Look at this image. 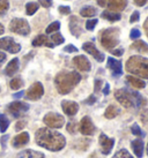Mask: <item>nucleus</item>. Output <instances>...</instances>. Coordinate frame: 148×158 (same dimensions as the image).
<instances>
[{"instance_id": "55", "label": "nucleus", "mask_w": 148, "mask_h": 158, "mask_svg": "<svg viewBox=\"0 0 148 158\" xmlns=\"http://www.w3.org/2000/svg\"><path fill=\"white\" fill-rule=\"evenodd\" d=\"M22 96H23V91H20V92H18V94H15V95H14L15 98H20V97H22Z\"/></svg>"}, {"instance_id": "21", "label": "nucleus", "mask_w": 148, "mask_h": 158, "mask_svg": "<svg viewBox=\"0 0 148 158\" xmlns=\"http://www.w3.org/2000/svg\"><path fill=\"white\" fill-rule=\"evenodd\" d=\"M19 69V59L18 58H14L13 60H11L8 62V65L5 68V74L7 76H13Z\"/></svg>"}, {"instance_id": "23", "label": "nucleus", "mask_w": 148, "mask_h": 158, "mask_svg": "<svg viewBox=\"0 0 148 158\" xmlns=\"http://www.w3.org/2000/svg\"><path fill=\"white\" fill-rule=\"evenodd\" d=\"M126 80H127V82L135 89H144L145 85H146V83H145L142 80L138 79V77H134V76H131V75L126 76Z\"/></svg>"}, {"instance_id": "8", "label": "nucleus", "mask_w": 148, "mask_h": 158, "mask_svg": "<svg viewBox=\"0 0 148 158\" xmlns=\"http://www.w3.org/2000/svg\"><path fill=\"white\" fill-rule=\"evenodd\" d=\"M29 110V105L23 102H13L7 106V111L13 115L14 118H20L22 114Z\"/></svg>"}, {"instance_id": "33", "label": "nucleus", "mask_w": 148, "mask_h": 158, "mask_svg": "<svg viewBox=\"0 0 148 158\" xmlns=\"http://www.w3.org/2000/svg\"><path fill=\"white\" fill-rule=\"evenodd\" d=\"M59 29H60V22L56 21V22L51 23V24L46 28V34H52V32H56V31H58Z\"/></svg>"}, {"instance_id": "37", "label": "nucleus", "mask_w": 148, "mask_h": 158, "mask_svg": "<svg viewBox=\"0 0 148 158\" xmlns=\"http://www.w3.org/2000/svg\"><path fill=\"white\" fill-rule=\"evenodd\" d=\"M97 24V20L96 19H92V20H88L87 23H86V29L87 30H94L95 29V26Z\"/></svg>"}, {"instance_id": "7", "label": "nucleus", "mask_w": 148, "mask_h": 158, "mask_svg": "<svg viewBox=\"0 0 148 158\" xmlns=\"http://www.w3.org/2000/svg\"><path fill=\"white\" fill-rule=\"evenodd\" d=\"M43 121L50 128H61L65 123V119L60 114L50 112V113H48L44 117Z\"/></svg>"}, {"instance_id": "57", "label": "nucleus", "mask_w": 148, "mask_h": 158, "mask_svg": "<svg viewBox=\"0 0 148 158\" xmlns=\"http://www.w3.org/2000/svg\"><path fill=\"white\" fill-rule=\"evenodd\" d=\"M147 152H148V145H147Z\"/></svg>"}, {"instance_id": "40", "label": "nucleus", "mask_w": 148, "mask_h": 158, "mask_svg": "<svg viewBox=\"0 0 148 158\" xmlns=\"http://www.w3.org/2000/svg\"><path fill=\"white\" fill-rule=\"evenodd\" d=\"M139 16H140V14H139V12H133V14L131 15V19H130V22L131 23H134V22H138L139 21Z\"/></svg>"}, {"instance_id": "6", "label": "nucleus", "mask_w": 148, "mask_h": 158, "mask_svg": "<svg viewBox=\"0 0 148 158\" xmlns=\"http://www.w3.org/2000/svg\"><path fill=\"white\" fill-rule=\"evenodd\" d=\"M9 30L12 32H15L18 35L27 36L30 32V26L27 20L24 19H13L9 23Z\"/></svg>"}, {"instance_id": "25", "label": "nucleus", "mask_w": 148, "mask_h": 158, "mask_svg": "<svg viewBox=\"0 0 148 158\" xmlns=\"http://www.w3.org/2000/svg\"><path fill=\"white\" fill-rule=\"evenodd\" d=\"M132 48H134L135 51L140 53H148V44H146L144 40H137L133 43Z\"/></svg>"}, {"instance_id": "34", "label": "nucleus", "mask_w": 148, "mask_h": 158, "mask_svg": "<svg viewBox=\"0 0 148 158\" xmlns=\"http://www.w3.org/2000/svg\"><path fill=\"white\" fill-rule=\"evenodd\" d=\"M112 158H133V156H132L127 150L122 149V150H119Z\"/></svg>"}, {"instance_id": "50", "label": "nucleus", "mask_w": 148, "mask_h": 158, "mask_svg": "<svg viewBox=\"0 0 148 158\" xmlns=\"http://www.w3.org/2000/svg\"><path fill=\"white\" fill-rule=\"evenodd\" d=\"M109 92H110V85L107 83L104 85V89H103V94H104V95H109Z\"/></svg>"}, {"instance_id": "15", "label": "nucleus", "mask_w": 148, "mask_h": 158, "mask_svg": "<svg viewBox=\"0 0 148 158\" xmlns=\"http://www.w3.org/2000/svg\"><path fill=\"white\" fill-rule=\"evenodd\" d=\"M108 68L112 72L113 76H120L123 74L122 62L113 58H108Z\"/></svg>"}, {"instance_id": "48", "label": "nucleus", "mask_w": 148, "mask_h": 158, "mask_svg": "<svg viewBox=\"0 0 148 158\" xmlns=\"http://www.w3.org/2000/svg\"><path fill=\"white\" fill-rule=\"evenodd\" d=\"M111 53L115 54V56H117V57H120L123 54V50L122 48H119V50H113V51H111Z\"/></svg>"}, {"instance_id": "32", "label": "nucleus", "mask_w": 148, "mask_h": 158, "mask_svg": "<svg viewBox=\"0 0 148 158\" xmlns=\"http://www.w3.org/2000/svg\"><path fill=\"white\" fill-rule=\"evenodd\" d=\"M51 42H52L54 45H59V44H63V43L65 42V40H64V37L61 36V34L56 32V34H53V35L51 36Z\"/></svg>"}, {"instance_id": "35", "label": "nucleus", "mask_w": 148, "mask_h": 158, "mask_svg": "<svg viewBox=\"0 0 148 158\" xmlns=\"http://www.w3.org/2000/svg\"><path fill=\"white\" fill-rule=\"evenodd\" d=\"M8 7H9L8 0H0V16L4 15L8 10Z\"/></svg>"}, {"instance_id": "53", "label": "nucleus", "mask_w": 148, "mask_h": 158, "mask_svg": "<svg viewBox=\"0 0 148 158\" xmlns=\"http://www.w3.org/2000/svg\"><path fill=\"white\" fill-rule=\"evenodd\" d=\"M144 28H145V31H146V35L148 36V19L145 21V23H144Z\"/></svg>"}, {"instance_id": "3", "label": "nucleus", "mask_w": 148, "mask_h": 158, "mask_svg": "<svg viewBox=\"0 0 148 158\" xmlns=\"http://www.w3.org/2000/svg\"><path fill=\"white\" fill-rule=\"evenodd\" d=\"M126 69L142 79H148V59L140 56L131 57L126 62Z\"/></svg>"}, {"instance_id": "43", "label": "nucleus", "mask_w": 148, "mask_h": 158, "mask_svg": "<svg viewBox=\"0 0 148 158\" xmlns=\"http://www.w3.org/2000/svg\"><path fill=\"white\" fill-rule=\"evenodd\" d=\"M59 12H60L61 14H70L71 8L68 6H60V7H59Z\"/></svg>"}, {"instance_id": "10", "label": "nucleus", "mask_w": 148, "mask_h": 158, "mask_svg": "<svg viewBox=\"0 0 148 158\" xmlns=\"http://www.w3.org/2000/svg\"><path fill=\"white\" fill-rule=\"evenodd\" d=\"M43 94H44L43 84L39 83V82H36V83H34L30 88L28 89V91H27V98L30 99V101H38L39 98L43 96Z\"/></svg>"}, {"instance_id": "31", "label": "nucleus", "mask_w": 148, "mask_h": 158, "mask_svg": "<svg viewBox=\"0 0 148 158\" xmlns=\"http://www.w3.org/2000/svg\"><path fill=\"white\" fill-rule=\"evenodd\" d=\"M9 85H11V88L13 89V90H18L20 89L23 85V81H22L20 77H14L11 82H9Z\"/></svg>"}, {"instance_id": "5", "label": "nucleus", "mask_w": 148, "mask_h": 158, "mask_svg": "<svg viewBox=\"0 0 148 158\" xmlns=\"http://www.w3.org/2000/svg\"><path fill=\"white\" fill-rule=\"evenodd\" d=\"M115 97L126 109H131V107L135 106L134 91H128L126 89H118L115 92Z\"/></svg>"}, {"instance_id": "22", "label": "nucleus", "mask_w": 148, "mask_h": 158, "mask_svg": "<svg viewBox=\"0 0 148 158\" xmlns=\"http://www.w3.org/2000/svg\"><path fill=\"white\" fill-rule=\"evenodd\" d=\"M131 145H132V149H133L135 156L138 158H142V156H144V141L134 140Z\"/></svg>"}, {"instance_id": "24", "label": "nucleus", "mask_w": 148, "mask_h": 158, "mask_svg": "<svg viewBox=\"0 0 148 158\" xmlns=\"http://www.w3.org/2000/svg\"><path fill=\"white\" fill-rule=\"evenodd\" d=\"M19 158H44V155L35 150H24L19 154Z\"/></svg>"}, {"instance_id": "20", "label": "nucleus", "mask_w": 148, "mask_h": 158, "mask_svg": "<svg viewBox=\"0 0 148 158\" xmlns=\"http://www.w3.org/2000/svg\"><path fill=\"white\" fill-rule=\"evenodd\" d=\"M48 46V48H53V44L51 40H49L45 35H38L35 40H33V46Z\"/></svg>"}, {"instance_id": "19", "label": "nucleus", "mask_w": 148, "mask_h": 158, "mask_svg": "<svg viewBox=\"0 0 148 158\" xmlns=\"http://www.w3.org/2000/svg\"><path fill=\"white\" fill-rule=\"evenodd\" d=\"M70 31L72 32V35H74L75 37H79V36L82 34V29H81V26H80V21L76 16H72L70 20Z\"/></svg>"}, {"instance_id": "29", "label": "nucleus", "mask_w": 148, "mask_h": 158, "mask_svg": "<svg viewBox=\"0 0 148 158\" xmlns=\"http://www.w3.org/2000/svg\"><path fill=\"white\" fill-rule=\"evenodd\" d=\"M9 126V119L5 114H0V132L5 133Z\"/></svg>"}, {"instance_id": "36", "label": "nucleus", "mask_w": 148, "mask_h": 158, "mask_svg": "<svg viewBox=\"0 0 148 158\" xmlns=\"http://www.w3.org/2000/svg\"><path fill=\"white\" fill-rule=\"evenodd\" d=\"M131 131H132V133L134 134V135L137 136H145V133L140 129V127L137 125V123H134V125H132V127H131Z\"/></svg>"}, {"instance_id": "2", "label": "nucleus", "mask_w": 148, "mask_h": 158, "mask_svg": "<svg viewBox=\"0 0 148 158\" xmlns=\"http://www.w3.org/2000/svg\"><path fill=\"white\" fill-rule=\"evenodd\" d=\"M81 75L78 72H60L56 76L54 83H56L57 90L61 95H66L80 82Z\"/></svg>"}, {"instance_id": "39", "label": "nucleus", "mask_w": 148, "mask_h": 158, "mask_svg": "<svg viewBox=\"0 0 148 158\" xmlns=\"http://www.w3.org/2000/svg\"><path fill=\"white\" fill-rule=\"evenodd\" d=\"M140 36H141V32L138 29H132L131 30V35H130L131 40H138Z\"/></svg>"}, {"instance_id": "44", "label": "nucleus", "mask_w": 148, "mask_h": 158, "mask_svg": "<svg viewBox=\"0 0 148 158\" xmlns=\"http://www.w3.org/2000/svg\"><path fill=\"white\" fill-rule=\"evenodd\" d=\"M141 120H142V123H148V111L145 110L142 113H141Z\"/></svg>"}, {"instance_id": "1", "label": "nucleus", "mask_w": 148, "mask_h": 158, "mask_svg": "<svg viewBox=\"0 0 148 158\" xmlns=\"http://www.w3.org/2000/svg\"><path fill=\"white\" fill-rule=\"evenodd\" d=\"M36 143L39 147H43L45 149L51 151H59L66 144L65 137L60 133L54 132L50 128H41L36 132L35 135Z\"/></svg>"}, {"instance_id": "18", "label": "nucleus", "mask_w": 148, "mask_h": 158, "mask_svg": "<svg viewBox=\"0 0 148 158\" xmlns=\"http://www.w3.org/2000/svg\"><path fill=\"white\" fill-rule=\"evenodd\" d=\"M28 142H29V134L27 132H24L14 137L13 142H12V145H13L14 148H21V147H23L24 144H27Z\"/></svg>"}, {"instance_id": "27", "label": "nucleus", "mask_w": 148, "mask_h": 158, "mask_svg": "<svg viewBox=\"0 0 148 158\" xmlns=\"http://www.w3.org/2000/svg\"><path fill=\"white\" fill-rule=\"evenodd\" d=\"M120 113V110L118 109L117 106H115V105H110L108 109H107V111H105V118H108V119H112L115 118V117H117L118 114Z\"/></svg>"}, {"instance_id": "45", "label": "nucleus", "mask_w": 148, "mask_h": 158, "mask_svg": "<svg viewBox=\"0 0 148 158\" xmlns=\"http://www.w3.org/2000/svg\"><path fill=\"white\" fill-rule=\"evenodd\" d=\"M26 126V121H19L18 123H16V126H15V131H21L22 128Z\"/></svg>"}, {"instance_id": "28", "label": "nucleus", "mask_w": 148, "mask_h": 158, "mask_svg": "<svg viewBox=\"0 0 148 158\" xmlns=\"http://www.w3.org/2000/svg\"><path fill=\"white\" fill-rule=\"evenodd\" d=\"M80 14L83 18H90V16H94L96 14V9L92 6H88V7H85L80 10Z\"/></svg>"}, {"instance_id": "47", "label": "nucleus", "mask_w": 148, "mask_h": 158, "mask_svg": "<svg viewBox=\"0 0 148 158\" xmlns=\"http://www.w3.org/2000/svg\"><path fill=\"white\" fill-rule=\"evenodd\" d=\"M95 102H96V97L94 96V95H92V96L87 99V102H86V103H87V104H89V105H93Z\"/></svg>"}, {"instance_id": "14", "label": "nucleus", "mask_w": 148, "mask_h": 158, "mask_svg": "<svg viewBox=\"0 0 148 158\" xmlns=\"http://www.w3.org/2000/svg\"><path fill=\"white\" fill-rule=\"evenodd\" d=\"M73 62L75 67L78 68L79 70H82V72H89L90 68H92V65L85 56H78L73 59Z\"/></svg>"}, {"instance_id": "26", "label": "nucleus", "mask_w": 148, "mask_h": 158, "mask_svg": "<svg viewBox=\"0 0 148 158\" xmlns=\"http://www.w3.org/2000/svg\"><path fill=\"white\" fill-rule=\"evenodd\" d=\"M102 18L109 20L111 22H115V21H119L120 20V14L116 13V12H111V10H105L102 13Z\"/></svg>"}, {"instance_id": "42", "label": "nucleus", "mask_w": 148, "mask_h": 158, "mask_svg": "<svg viewBox=\"0 0 148 158\" xmlns=\"http://www.w3.org/2000/svg\"><path fill=\"white\" fill-rule=\"evenodd\" d=\"M39 4L42 5L45 8H49L52 5V0H39Z\"/></svg>"}, {"instance_id": "9", "label": "nucleus", "mask_w": 148, "mask_h": 158, "mask_svg": "<svg viewBox=\"0 0 148 158\" xmlns=\"http://www.w3.org/2000/svg\"><path fill=\"white\" fill-rule=\"evenodd\" d=\"M0 50L8 51L9 53H18L20 52L21 46L12 37H4L0 40Z\"/></svg>"}, {"instance_id": "58", "label": "nucleus", "mask_w": 148, "mask_h": 158, "mask_svg": "<svg viewBox=\"0 0 148 158\" xmlns=\"http://www.w3.org/2000/svg\"><path fill=\"white\" fill-rule=\"evenodd\" d=\"M0 91H1V88H0Z\"/></svg>"}, {"instance_id": "11", "label": "nucleus", "mask_w": 148, "mask_h": 158, "mask_svg": "<svg viewBox=\"0 0 148 158\" xmlns=\"http://www.w3.org/2000/svg\"><path fill=\"white\" fill-rule=\"evenodd\" d=\"M78 129L80 131L81 134H83V135H93L96 131V128H95V126H94L93 121L90 120V118H88V117L82 118V120L79 123Z\"/></svg>"}, {"instance_id": "12", "label": "nucleus", "mask_w": 148, "mask_h": 158, "mask_svg": "<svg viewBox=\"0 0 148 158\" xmlns=\"http://www.w3.org/2000/svg\"><path fill=\"white\" fill-rule=\"evenodd\" d=\"M113 144H115V140L113 139H110V137H108L104 134H101L100 145H101V150H102V154L109 155L113 148Z\"/></svg>"}, {"instance_id": "49", "label": "nucleus", "mask_w": 148, "mask_h": 158, "mask_svg": "<svg viewBox=\"0 0 148 158\" xmlns=\"http://www.w3.org/2000/svg\"><path fill=\"white\" fill-rule=\"evenodd\" d=\"M5 60H6V54H5V53H2V52H0V66L4 64Z\"/></svg>"}, {"instance_id": "51", "label": "nucleus", "mask_w": 148, "mask_h": 158, "mask_svg": "<svg viewBox=\"0 0 148 158\" xmlns=\"http://www.w3.org/2000/svg\"><path fill=\"white\" fill-rule=\"evenodd\" d=\"M134 2L138 5V6H144V5L147 2V0H134Z\"/></svg>"}, {"instance_id": "13", "label": "nucleus", "mask_w": 148, "mask_h": 158, "mask_svg": "<svg viewBox=\"0 0 148 158\" xmlns=\"http://www.w3.org/2000/svg\"><path fill=\"white\" fill-rule=\"evenodd\" d=\"M82 48L86 51L87 53H89V54H92L93 57L95 58L96 60L98 62H103L104 61V54L103 53H101L97 48H96V46L93 43H90V42H88V43H85L82 46Z\"/></svg>"}, {"instance_id": "17", "label": "nucleus", "mask_w": 148, "mask_h": 158, "mask_svg": "<svg viewBox=\"0 0 148 158\" xmlns=\"http://www.w3.org/2000/svg\"><path fill=\"white\" fill-rule=\"evenodd\" d=\"M127 0H108V8L111 12H120L125 9Z\"/></svg>"}, {"instance_id": "41", "label": "nucleus", "mask_w": 148, "mask_h": 158, "mask_svg": "<svg viewBox=\"0 0 148 158\" xmlns=\"http://www.w3.org/2000/svg\"><path fill=\"white\" fill-rule=\"evenodd\" d=\"M64 51H65V52L74 53V52H78V48H75L74 45L70 44V45H67V46H65V48H64Z\"/></svg>"}, {"instance_id": "38", "label": "nucleus", "mask_w": 148, "mask_h": 158, "mask_svg": "<svg viewBox=\"0 0 148 158\" xmlns=\"http://www.w3.org/2000/svg\"><path fill=\"white\" fill-rule=\"evenodd\" d=\"M67 131L70 133H72V134H74V133L78 131V125L74 123V121L68 123V125H67Z\"/></svg>"}, {"instance_id": "54", "label": "nucleus", "mask_w": 148, "mask_h": 158, "mask_svg": "<svg viewBox=\"0 0 148 158\" xmlns=\"http://www.w3.org/2000/svg\"><path fill=\"white\" fill-rule=\"evenodd\" d=\"M7 139H8V136H2V139H1V141H2V145H4V148L6 147V141H7Z\"/></svg>"}, {"instance_id": "30", "label": "nucleus", "mask_w": 148, "mask_h": 158, "mask_svg": "<svg viewBox=\"0 0 148 158\" xmlns=\"http://www.w3.org/2000/svg\"><path fill=\"white\" fill-rule=\"evenodd\" d=\"M38 9V4L37 2H28L26 6V10L28 15H33L35 14Z\"/></svg>"}, {"instance_id": "46", "label": "nucleus", "mask_w": 148, "mask_h": 158, "mask_svg": "<svg viewBox=\"0 0 148 158\" xmlns=\"http://www.w3.org/2000/svg\"><path fill=\"white\" fill-rule=\"evenodd\" d=\"M101 85H102V81L101 80H96L95 81V91H100L101 90Z\"/></svg>"}, {"instance_id": "56", "label": "nucleus", "mask_w": 148, "mask_h": 158, "mask_svg": "<svg viewBox=\"0 0 148 158\" xmlns=\"http://www.w3.org/2000/svg\"><path fill=\"white\" fill-rule=\"evenodd\" d=\"M4 26H2V24H1V23H0V35H2V34H4Z\"/></svg>"}, {"instance_id": "4", "label": "nucleus", "mask_w": 148, "mask_h": 158, "mask_svg": "<svg viewBox=\"0 0 148 158\" xmlns=\"http://www.w3.org/2000/svg\"><path fill=\"white\" fill-rule=\"evenodd\" d=\"M119 43V29L109 28L107 30L102 31L101 34V44L107 50H111L117 46Z\"/></svg>"}, {"instance_id": "52", "label": "nucleus", "mask_w": 148, "mask_h": 158, "mask_svg": "<svg viewBox=\"0 0 148 158\" xmlns=\"http://www.w3.org/2000/svg\"><path fill=\"white\" fill-rule=\"evenodd\" d=\"M107 1L108 0H97V5H100L101 7H105L107 6Z\"/></svg>"}, {"instance_id": "16", "label": "nucleus", "mask_w": 148, "mask_h": 158, "mask_svg": "<svg viewBox=\"0 0 148 158\" xmlns=\"http://www.w3.org/2000/svg\"><path fill=\"white\" fill-rule=\"evenodd\" d=\"M61 107H63V111L67 115H75L76 112L79 111V105L75 102H72V101H63Z\"/></svg>"}]
</instances>
